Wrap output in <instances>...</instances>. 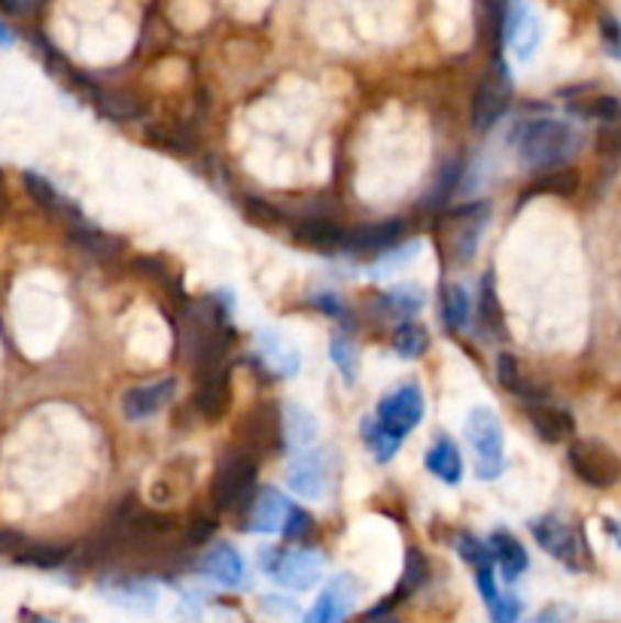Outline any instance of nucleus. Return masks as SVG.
<instances>
[{"label":"nucleus","instance_id":"obj_45","mask_svg":"<svg viewBox=\"0 0 621 623\" xmlns=\"http://www.w3.org/2000/svg\"><path fill=\"white\" fill-rule=\"evenodd\" d=\"M488 609L490 623H518V618H521V599L512 597V593H500Z\"/></svg>","mask_w":621,"mask_h":623},{"label":"nucleus","instance_id":"obj_47","mask_svg":"<svg viewBox=\"0 0 621 623\" xmlns=\"http://www.w3.org/2000/svg\"><path fill=\"white\" fill-rule=\"evenodd\" d=\"M600 37H603L607 53L621 58V19H616V15H603V19H600Z\"/></svg>","mask_w":621,"mask_h":623},{"label":"nucleus","instance_id":"obj_41","mask_svg":"<svg viewBox=\"0 0 621 623\" xmlns=\"http://www.w3.org/2000/svg\"><path fill=\"white\" fill-rule=\"evenodd\" d=\"M284 535H287V542H304L311 530H314V518L299 505H290L287 508V518H284Z\"/></svg>","mask_w":621,"mask_h":623},{"label":"nucleus","instance_id":"obj_17","mask_svg":"<svg viewBox=\"0 0 621 623\" xmlns=\"http://www.w3.org/2000/svg\"><path fill=\"white\" fill-rule=\"evenodd\" d=\"M354 597H357L354 578H351V575H339V578L320 593V599L311 605V611L304 614L302 623H344Z\"/></svg>","mask_w":621,"mask_h":623},{"label":"nucleus","instance_id":"obj_34","mask_svg":"<svg viewBox=\"0 0 621 623\" xmlns=\"http://www.w3.org/2000/svg\"><path fill=\"white\" fill-rule=\"evenodd\" d=\"M579 189V174L573 168H548L542 177L530 186L528 196H561L569 198Z\"/></svg>","mask_w":621,"mask_h":623},{"label":"nucleus","instance_id":"obj_22","mask_svg":"<svg viewBox=\"0 0 621 623\" xmlns=\"http://www.w3.org/2000/svg\"><path fill=\"white\" fill-rule=\"evenodd\" d=\"M476 323L481 338L488 341H500L506 335V316L500 311V299H497V289H494V274H485L481 277V286H478V311H476Z\"/></svg>","mask_w":621,"mask_h":623},{"label":"nucleus","instance_id":"obj_18","mask_svg":"<svg viewBox=\"0 0 621 623\" xmlns=\"http://www.w3.org/2000/svg\"><path fill=\"white\" fill-rule=\"evenodd\" d=\"M296 241L304 247L318 249V253H342L344 241H347V229L330 216H304L292 225Z\"/></svg>","mask_w":621,"mask_h":623},{"label":"nucleus","instance_id":"obj_31","mask_svg":"<svg viewBox=\"0 0 621 623\" xmlns=\"http://www.w3.org/2000/svg\"><path fill=\"white\" fill-rule=\"evenodd\" d=\"M378 301V313L381 316H402V320H409L411 313L421 311L423 304V292L421 286H399V289H390V292H381V296H375Z\"/></svg>","mask_w":621,"mask_h":623},{"label":"nucleus","instance_id":"obj_43","mask_svg":"<svg viewBox=\"0 0 621 623\" xmlns=\"http://www.w3.org/2000/svg\"><path fill=\"white\" fill-rule=\"evenodd\" d=\"M311 304L318 308L323 316H330L335 323H342L344 329H351L354 320H351V311L344 308V301L335 296V292H318V296H311Z\"/></svg>","mask_w":621,"mask_h":623},{"label":"nucleus","instance_id":"obj_27","mask_svg":"<svg viewBox=\"0 0 621 623\" xmlns=\"http://www.w3.org/2000/svg\"><path fill=\"white\" fill-rule=\"evenodd\" d=\"M426 575H430V563L423 557V550L421 547H409V550H406V569H402V578H399L397 593L387 599V602H381L378 609L390 611L397 602L409 599L411 593H418V587H423Z\"/></svg>","mask_w":621,"mask_h":623},{"label":"nucleus","instance_id":"obj_6","mask_svg":"<svg viewBox=\"0 0 621 623\" xmlns=\"http://www.w3.org/2000/svg\"><path fill=\"white\" fill-rule=\"evenodd\" d=\"M567 463L573 475L595 490H607L612 483H619L621 478V463L616 450L603 442H595V438H579V442L569 444Z\"/></svg>","mask_w":621,"mask_h":623},{"label":"nucleus","instance_id":"obj_33","mask_svg":"<svg viewBox=\"0 0 621 623\" xmlns=\"http://www.w3.org/2000/svg\"><path fill=\"white\" fill-rule=\"evenodd\" d=\"M390 347L399 353V356H406V359H418L426 353L430 347V335H426V329L421 323H414V320H402V323L393 329V335H390Z\"/></svg>","mask_w":621,"mask_h":623},{"label":"nucleus","instance_id":"obj_19","mask_svg":"<svg viewBox=\"0 0 621 623\" xmlns=\"http://www.w3.org/2000/svg\"><path fill=\"white\" fill-rule=\"evenodd\" d=\"M199 571L201 575H208L213 578L217 585L223 587H241L244 585V559L241 554L235 550L232 545H225V542H217L211 545L199 559Z\"/></svg>","mask_w":621,"mask_h":623},{"label":"nucleus","instance_id":"obj_52","mask_svg":"<svg viewBox=\"0 0 621 623\" xmlns=\"http://www.w3.org/2000/svg\"><path fill=\"white\" fill-rule=\"evenodd\" d=\"M363 623H399L390 611H381V609H372L366 618H363Z\"/></svg>","mask_w":621,"mask_h":623},{"label":"nucleus","instance_id":"obj_20","mask_svg":"<svg viewBox=\"0 0 621 623\" xmlns=\"http://www.w3.org/2000/svg\"><path fill=\"white\" fill-rule=\"evenodd\" d=\"M524 416L530 420V426L536 429V435H540L542 442L548 444L567 442L569 435L576 432V420L564 408H555V404L524 402Z\"/></svg>","mask_w":621,"mask_h":623},{"label":"nucleus","instance_id":"obj_26","mask_svg":"<svg viewBox=\"0 0 621 623\" xmlns=\"http://www.w3.org/2000/svg\"><path fill=\"white\" fill-rule=\"evenodd\" d=\"M67 234H70V241H74L82 253H89L92 259H113V256H120L122 253L120 237H113V234L95 229V225H89L86 220L70 222Z\"/></svg>","mask_w":621,"mask_h":623},{"label":"nucleus","instance_id":"obj_42","mask_svg":"<svg viewBox=\"0 0 621 623\" xmlns=\"http://www.w3.org/2000/svg\"><path fill=\"white\" fill-rule=\"evenodd\" d=\"M573 113H581V116L591 119H616L621 113V104L616 98L595 94V98H588V101H576V104H573Z\"/></svg>","mask_w":621,"mask_h":623},{"label":"nucleus","instance_id":"obj_11","mask_svg":"<svg viewBox=\"0 0 621 623\" xmlns=\"http://www.w3.org/2000/svg\"><path fill=\"white\" fill-rule=\"evenodd\" d=\"M251 359L259 365L265 377H296L302 368L299 347L275 325H265L256 332V356Z\"/></svg>","mask_w":621,"mask_h":623},{"label":"nucleus","instance_id":"obj_10","mask_svg":"<svg viewBox=\"0 0 621 623\" xmlns=\"http://www.w3.org/2000/svg\"><path fill=\"white\" fill-rule=\"evenodd\" d=\"M421 420L423 392L421 387H414V383H406V387H399L397 392L384 396L378 408H375V423H378L384 432H390L393 438H399V442H402Z\"/></svg>","mask_w":621,"mask_h":623},{"label":"nucleus","instance_id":"obj_3","mask_svg":"<svg viewBox=\"0 0 621 623\" xmlns=\"http://www.w3.org/2000/svg\"><path fill=\"white\" fill-rule=\"evenodd\" d=\"M530 533H533L536 545H540L548 557L564 563L569 571H588L595 566V557H591V547L585 542V533H581L579 526L567 523V520L555 518V514H545V518L530 523Z\"/></svg>","mask_w":621,"mask_h":623},{"label":"nucleus","instance_id":"obj_4","mask_svg":"<svg viewBox=\"0 0 621 623\" xmlns=\"http://www.w3.org/2000/svg\"><path fill=\"white\" fill-rule=\"evenodd\" d=\"M466 438L476 450V475L481 481H497L506 468V447H502L500 416L490 408H476L466 416Z\"/></svg>","mask_w":621,"mask_h":623},{"label":"nucleus","instance_id":"obj_16","mask_svg":"<svg viewBox=\"0 0 621 623\" xmlns=\"http://www.w3.org/2000/svg\"><path fill=\"white\" fill-rule=\"evenodd\" d=\"M232 404V375H229V365L223 368H213L208 375H199V390H196V414L201 420H223L225 411Z\"/></svg>","mask_w":621,"mask_h":623},{"label":"nucleus","instance_id":"obj_12","mask_svg":"<svg viewBox=\"0 0 621 623\" xmlns=\"http://www.w3.org/2000/svg\"><path fill=\"white\" fill-rule=\"evenodd\" d=\"M287 483L296 496L318 502L326 496L330 487V454L308 447V450H296L287 463Z\"/></svg>","mask_w":621,"mask_h":623},{"label":"nucleus","instance_id":"obj_36","mask_svg":"<svg viewBox=\"0 0 621 623\" xmlns=\"http://www.w3.org/2000/svg\"><path fill=\"white\" fill-rule=\"evenodd\" d=\"M330 359L347 383H354V380H357L359 351H357V344L347 338V335H335V338L330 341Z\"/></svg>","mask_w":621,"mask_h":623},{"label":"nucleus","instance_id":"obj_40","mask_svg":"<svg viewBox=\"0 0 621 623\" xmlns=\"http://www.w3.org/2000/svg\"><path fill=\"white\" fill-rule=\"evenodd\" d=\"M146 134H149V141L156 143V146L171 149V153H180V156H186V153L196 149V137L184 129H171V125H168V129H149Z\"/></svg>","mask_w":621,"mask_h":623},{"label":"nucleus","instance_id":"obj_2","mask_svg":"<svg viewBox=\"0 0 621 623\" xmlns=\"http://www.w3.org/2000/svg\"><path fill=\"white\" fill-rule=\"evenodd\" d=\"M256 475H259V456H253L244 444L225 447L220 466L213 475L211 499L217 511L241 514L256 493Z\"/></svg>","mask_w":621,"mask_h":623},{"label":"nucleus","instance_id":"obj_48","mask_svg":"<svg viewBox=\"0 0 621 623\" xmlns=\"http://www.w3.org/2000/svg\"><path fill=\"white\" fill-rule=\"evenodd\" d=\"M213 530H217V520L196 518L192 523H189V526H186L184 542L186 545H204V542H211L213 538Z\"/></svg>","mask_w":621,"mask_h":623},{"label":"nucleus","instance_id":"obj_53","mask_svg":"<svg viewBox=\"0 0 621 623\" xmlns=\"http://www.w3.org/2000/svg\"><path fill=\"white\" fill-rule=\"evenodd\" d=\"M603 526H607V533L616 538V545L621 547V520H603Z\"/></svg>","mask_w":621,"mask_h":623},{"label":"nucleus","instance_id":"obj_5","mask_svg":"<svg viewBox=\"0 0 621 623\" xmlns=\"http://www.w3.org/2000/svg\"><path fill=\"white\" fill-rule=\"evenodd\" d=\"M259 566L287 590H311L323 578L326 563L314 550H275V547H265V550H259Z\"/></svg>","mask_w":621,"mask_h":623},{"label":"nucleus","instance_id":"obj_7","mask_svg":"<svg viewBox=\"0 0 621 623\" xmlns=\"http://www.w3.org/2000/svg\"><path fill=\"white\" fill-rule=\"evenodd\" d=\"M239 444H244V447H247L253 456H259V459L280 454L287 444H284V416H280L278 404H253L251 411L241 416Z\"/></svg>","mask_w":621,"mask_h":623},{"label":"nucleus","instance_id":"obj_51","mask_svg":"<svg viewBox=\"0 0 621 623\" xmlns=\"http://www.w3.org/2000/svg\"><path fill=\"white\" fill-rule=\"evenodd\" d=\"M600 153H621V125L619 129H603L597 137Z\"/></svg>","mask_w":621,"mask_h":623},{"label":"nucleus","instance_id":"obj_8","mask_svg":"<svg viewBox=\"0 0 621 623\" xmlns=\"http://www.w3.org/2000/svg\"><path fill=\"white\" fill-rule=\"evenodd\" d=\"M512 101V74L500 58L490 65L488 77L478 82L476 98H473V129L490 131L509 110Z\"/></svg>","mask_w":621,"mask_h":623},{"label":"nucleus","instance_id":"obj_49","mask_svg":"<svg viewBox=\"0 0 621 623\" xmlns=\"http://www.w3.org/2000/svg\"><path fill=\"white\" fill-rule=\"evenodd\" d=\"M476 587L488 605L494 602V599L500 597V590H497V578H494V566H481V569H476Z\"/></svg>","mask_w":621,"mask_h":623},{"label":"nucleus","instance_id":"obj_14","mask_svg":"<svg viewBox=\"0 0 621 623\" xmlns=\"http://www.w3.org/2000/svg\"><path fill=\"white\" fill-rule=\"evenodd\" d=\"M177 396V380L174 377H162V380H149V383H137L132 390L122 392V416L129 423H141L156 416Z\"/></svg>","mask_w":621,"mask_h":623},{"label":"nucleus","instance_id":"obj_37","mask_svg":"<svg viewBox=\"0 0 621 623\" xmlns=\"http://www.w3.org/2000/svg\"><path fill=\"white\" fill-rule=\"evenodd\" d=\"M359 432H363V442L369 444V450L375 454V459H378V463H390V459L397 456L399 444H402L399 438H393L390 432H384V429L375 423V416L363 420Z\"/></svg>","mask_w":621,"mask_h":623},{"label":"nucleus","instance_id":"obj_32","mask_svg":"<svg viewBox=\"0 0 621 623\" xmlns=\"http://www.w3.org/2000/svg\"><path fill=\"white\" fill-rule=\"evenodd\" d=\"M423 249L421 241H402V244H397L393 249H387V253H381L378 259L372 262L369 265V277H375V280H384V277H393L397 271H402L406 265H409L418 253Z\"/></svg>","mask_w":621,"mask_h":623},{"label":"nucleus","instance_id":"obj_39","mask_svg":"<svg viewBox=\"0 0 621 623\" xmlns=\"http://www.w3.org/2000/svg\"><path fill=\"white\" fill-rule=\"evenodd\" d=\"M457 554H461L473 569H481V566H494V550H490L488 542H481L478 535L473 533H461L457 535Z\"/></svg>","mask_w":621,"mask_h":623},{"label":"nucleus","instance_id":"obj_38","mask_svg":"<svg viewBox=\"0 0 621 623\" xmlns=\"http://www.w3.org/2000/svg\"><path fill=\"white\" fill-rule=\"evenodd\" d=\"M70 557L67 547L58 545H22V550L15 554V563L22 566H34V569H55Z\"/></svg>","mask_w":621,"mask_h":623},{"label":"nucleus","instance_id":"obj_13","mask_svg":"<svg viewBox=\"0 0 621 623\" xmlns=\"http://www.w3.org/2000/svg\"><path fill=\"white\" fill-rule=\"evenodd\" d=\"M406 232H409V225L402 220L369 222V225H359L354 232H347L342 253H347V256H381L387 249L402 244Z\"/></svg>","mask_w":621,"mask_h":623},{"label":"nucleus","instance_id":"obj_1","mask_svg":"<svg viewBox=\"0 0 621 623\" xmlns=\"http://www.w3.org/2000/svg\"><path fill=\"white\" fill-rule=\"evenodd\" d=\"M512 149L524 168L548 170L579 153L581 134L564 119H524L512 131Z\"/></svg>","mask_w":621,"mask_h":623},{"label":"nucleus","instance_id":"obj_35","mask_svg":"<svg viewBox=\"0 0 621 623\" xmlns=\"http://www.w3.org/2000/svg\"><path fill=\"white\" fill-rule=\"evenodd\" d=\"M461 174H463L461 162H448L445 168L439 170L436 182L430 186V192L423 198V208H442V204H448L451 196H454L457 186H461Z\"/></svg>","mask_w":621,"mask_h":623},{"label":"nucleus","instance_id":"obj_9","mask_svg":"<svg viewBox=\"0 0 621 623\" xmlns=\"http://www.w3.org/2000/svg\"><path fill=\"white\" fill-rule=\"evenodd\" d=\"M490 220V204L488 201H473V204H463L454 213H448V225L451 232L448 237V249L451 259L457 265H466L476 256L478 244H481V234H485V225Z\"/></svg>","mask_w":621,"mask_h":623},{"label":"nucleus","instance_id":"obj_46","mask_svg":"<svg viewBox=\"0 0 621 623\" xmlns=\"http://www.w3.org/2000/svg\"><path fill=\"white\" fill-rule=\"evenodd\" d=\"M101 110H104L110 119H134L137 116V104H134L129 94L122 91H110L101 98Z\"/></svg>","mask_w":621,"mask_h":623},{"label":"nucleus","instance_id":"obj_50","mask_svg":"<svg viewBox=\"0 0 621 623\" xmlns=\"http://www.w3.org/2000/svg\"><path fill=\"white\" fill-rule=\"evenodd\" d=\"M247 210H251V220L263 222V225H275L280 220V213L271 204H265V201H253L247 198Z\"/></svg>","mask_w":621,"mask_h":623},{"label":"nucleus","instance_id":"obj_55","mask_svg":"<svg viewBox=\"0 0 621 623\" xmlns=\"http://www.w3.org/2000/svg\"><path fill=\"white\" fill-rule=\"evenodd\" d=\"M619 119H621V113H619Z\"/></svg>","mask_w":621,"mask_h":623},{"label":"nucleus","instance_id":"obj_25","mask_svg":"<svg viewBox=\"0 0 621 623\" xmlns=\"http://www.w3.org/2000/svg\"><path fill=\"white\" fill-rule=\"evenodd\" d=\"M423 466L426 471H433L439 481H445L448 487H457L463 481V456L461 447L451 442V438H439L426 456H423Z\"/></svg>","mask_w":621,"mask_h":623},{"label":"nucleus","instance_id":"obj_44","mask_svg":"<svg viewBox=\"0 0 621 623\" xmlns=\"http://www.w3.org/2000/svg\"><path fill=\"white\" fill-rule=\"evenodd\" d=\"M113 599L122 602V605H132V609H153V602H156L153 590H146V587H141L137 581H134V585L120 581L117 590H113Z\"/></svg>","mask_w":621,"mask_h":623},{"label":"nucleus","instance_id":"obj_28","mask_svg":"<svg viewBox=\"0 0 621 623\" xmlns=\"http://www.w3.org/2000/svg\"><path fill=\"white\" fill-rule=\"evenodd\" d=\"M540 40H542L540 15L533 13L530 7H524L521 15H518V22L512 25V31L506 34V43L515 49L518 62H528V58H533V53H536Z\"/></svg>","mask_w":621,"mask_h":623},{"label":"nucleus","instance_id":"obj_30","mask_svg":"<svg viewBox=\"0 0 621 623\" xmlns=\"http://www.w3.org/2000/svg\"><path fill=\"white\" fill-rule=\"evenodd\" d=\"M497 380H500L502 390L512 392L518 399H524V402H542V396H545V390L533 387L528 377L521 375L518 359L512 353H500V356H497Z\"/></svg>","mask_w":621,"mask_h":623},{"label":"nucleus","instance_id":"obj_54","mask_svg":"<svg viewBox=\"0 0 621 623\" xmlns=\"http://www.w3.org/2000/svg\"><path fill=\"white\" fill-rule=\"evenodd\" d=\"M13 31H10V27L3 25V22H0V49H7V46H13Z\"/></svg>","mask_w":621,"mask_h":623},{"label":"nucleus","instance_id":"obj_21","mask_svg":"<svg viewBox=\"0 0 621 623\" xmlns=\"http://www.w3.org/2000/svg\"><path fill=\"white\" fill-rule=\"evenodd\" d=\"M280 416H284V444L287 450H308L318 444V432H320V420L308 408H302L299 402H287L280 408Z\"/></svg>","mask_w":621,"mask_h":623},{"label":"nucleus","instance_id":"obj_24","mask_svg":"<svg viewBox=\"0 0 621 623\" xmlns=\"http://www.w3.org/2000/svg\"><path fill=\"white\" fill-rule=\"evenodd\" d=\"M22 180H25V189L27 196L34 198L43 210H49V213H58V216H65L67 222H80L82 213L77 204H70L67 198H62V192L55 189L53 182L41 177V174H34V170H25L22 174Z\"/></svg>","mask_w":621,"mask_h":623},{"label":"nucleus","instance_id":"obj_23","mask_svg":"<svg viewBox=\"0 0 621 623\" xmlns=\"http://www.w3.org/2000/svg\"><path fill=\"white\" fill-rule=\"evenodd\" d=\"M490 550H494V563L500 566L502 578L512 585V581H518L524 571H528L530 559H528V550H524V545L518 542L515 535L512 533H494L490 535Z\"/></svg>","mask_w":621,"mask_h":623},{"label":"nucleus","instance_id":"obj_29","mask_svg":"<svg viewBox=\"0 0 621 623\" xmlns=\"http://www.w3.org/2000/svg\"><path fill=\"white\" fill-rule=\"evenodd\" d=\"M439 308H442V323L448 332H461L469 325V316H473V304H469V296L461 283H445L442 292H439Z\"/></svg>","mask_w":621,"mask_h":623},{"label":"nucleus","instance_id":"obj_15","mask_svg":"<svg viewBox=\"0 0 621 623\" xmlns=\"http://www.w3.org/2000/svg\"><path fill=\"white\" fill-rule=\"evenodd\" d=\"M287 508H290V502L284 499L280 490H275V487H256V493L247 502V508L241 511L244 533H278L280 526H284V518H287Z\"/></svg>","mask_w":621,"mask_h":623}]
</instances>
